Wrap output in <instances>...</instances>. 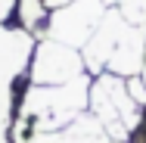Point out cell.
<instances>
[{
    "label": "cell",
    "mask_w": 146,
    "mask_h": 143,
    "mask_svg": "<svg viewBox=\"0 0 146 143\" xmlns=\"http://www.w3.org/2000/svg\"><path fill=\"white\" fill-rule=\"evenodd\" d=\"M90 112L96 115L112 140H127L131 131L140 128L143 106H137L127 93V81L112 72H103L90 81Z\"/></svg>",
    "instance_id": "6da1fadb"
},
{
    "label": "cell",
    "mask_w": 146,
    "mask_h": 143,
    "mask_svg": "<svg viewBox=\"0 0 146 143\" xmlns=\"http://www.w3.org/2000/svg\"><path fill=\"white\" fill-rule=\"evenodd\" d=\"M87 75L84 69V56L78 47L59 44L53 37H40L34 44V53L28 62V81L40 87H53V84H65Z\"/></svg>",
    "instance_id": "7a4b0ae2"
},
{
    "label": "cell",
    "mask_w": 146,
    "mask_h": 143,
    "mask_svg": "<svg viewBox=\"0 0 146 143\" xmlns=\"http://www.w3.org/2000/svg\"><path fill=\"white\" fill-rule=\"evenodd\" d=\"M106 9H109V6H106L103 0H75V3H65V6H59V9H50L47 37L81 50L90 41V34L96 31L100 19L106 16Z\"/></svg>",
    "instance_id": "3957f363"
},
{
    "label": "cell",
    "mask_w": 146,
    "mask_h": 143,
    "mask_svg": "<svg viewBox=\"0 0 146 143\" xmlns=\"http://www.w3.org/2000/svg\"><path fill=\"white\" fill-rule=\"evenodd\" d=\"M124 28H127V22L121 19V13L112 6V9H106V16L100 19V25H96V31L90 34V41L81 47L84 69H87L93 78L106 72V65H109V56H112V50H115L118 37L124 34Z\"/></svg>",
    "instance_id": "277c9868"
},
{
    "label": "cell",
    "mask_w": 146,
    "mask_h": 143,
    "mask_svg": "<svg viewBox=\"0 0 146 143\" xmlns=\"http://www.w3.org/2000/svg\"><path fill=\"white\" fill-rule=\"evenodd\" d=\"M34 53V37L22 28L0 25V87H13L28 69Z\"/></svg>",
    "instance_id": "5b68a950"
},
{
    "label": "cell",
    "mask_w": 146,
    "mask_h": 143,
    "mask_svg": "<svg viewBox=\"0 0 146 143\" xmlns=\"http://www.w3.org/2000/svg\"><path fill=\"white\" fill-rule=\"evenodd\" d=\"M143 59H146V28L127 25L124 34L118 37L112 56H109L106 72H112L118 78H134L143 72Z\"/></svg>",
    "instance_id": "8992f818"
},
{
    "label": "cell",
    "mask_w": 146,
    "mask_h": 143,
    "mask_svg": "<svg viewBox=\"0 0 146 143\" xmlns=\"http://www.w3.org/2000/svg\"><path fill=\"white\" fill-rule=\"evenodd\" d=\"M16 19H19V28L28 34H37V31L47 34L50 6L47 0H16Z\"/></svg>",
    "instance_id": "52a82bcc"
},
{
    "label": "cell",
    "mask_w": 146,
    "mask_h": 143,
    "mask_svg": "<svg viewBox=\"0 0 146 143\" xmlns=\"http://www.w3.org/2000/svg\"><path fill=\"white\" fill-rule=\"evenodd\" d=\"M115 9L121 13V19H124L127 25L146 28V0H118Z\"/></svg>",
    "instance_id": "ba28073f"
},
{
    "label": "cell",
    "mask_w": 146,
    "mask_h": 143,
    "mask_svg": "<svg viewBox=\"0 0 146 143\" xmlns=\"http://www.w3.org/2000/svg\"><path fill=\"white\" fill-rule=\"evenodd\" d=\"M9 118H13V87H0V143H6Z\"/></svg>",
    "instance_id": "9c48e42d"
},
{
    "label": "cell",
    "mask_w": 146,
    "mask_h": 143,
    "mask_svg": "<svg viewBox=\"0 0 146 143\" xmlns=\"http://www.w3.org/2000/svg\"><path fill=\"white\" fill-rule=\"evenodd\" d=\"M13 9H16V0H0V22H3Z\"/></svg>",
    "instance_id": "30bf717a"
},
{
    "label": "cell",
    "mask_w": 146,
    "mask_h": 143,
    "mask_svg": "<svg viewBox=\"0 0 146 143\" xmlns=\"http://www.w3.org/2000/svg\"><path fill=\"white\" fill-rule=\"evenodd\" d=\"M65 3H75V0H47L50 9H59V6H65Z\"/></svg>",
    "instance_id": "8fae6325"
},
{
    "label": "cell",
    "mask_w": 146,
    "mask_h": 143,
    "mask_svg": "<svg viewBox=\"0 0 146 143\" xmlns=\"http://www.w3.org/2000/svg\"><path fill=\"white\" fill-rule=\"evenodd\" d=\"M140 78H143V84H146V59H143V72H140Z\"/></svg>",
    "instance_id": "7c38bea8"
},
{
    "label": "cell",
    "mask_w": 146,
    "mask_h": 143,
    "mask_svg": "<svg viewBox=\"0 0 146 143\" xmlns=\"http://www.w3.org/2000/svg\"><path fill=\"white\" fill-rule=\"evenodd\" d=\"M103 3H106V6H109V9H112V6H115L118 0H103Z\"/></svg>",
    "instance_id": "4fadbf2b"
},
{
    "label": "cell",
    "mask_w": 146,
    "mask_h": 143,
    "mask_svg": "<svg viewBox=\"0 0 146 143\" xmlns=\"http://www.w3.org/2000/svg\"><path fill=\"white\" fill-rule=\"evenodd\" d=\"M112 143H127V140H112Z\"/></svg>",
    "instance_id": "5bb4252c"
}]
</instances>
